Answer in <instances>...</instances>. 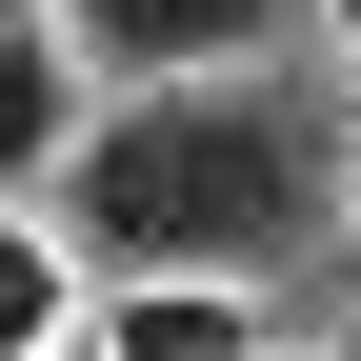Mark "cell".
<instances>
[{"label":"cell","mask_w":361,"mask_h":361,"mask_svg":"<svg viewBox=\"0 0 361 361\" xmlns=\"http://www.w3.org/2000/svg\"><path fill=\"white\" fill-rule=\"evenodd\" d=\"M341 161L322 121L281 101V80H161V101H101L61 161V241L101 261V281H261V261H301L341 221Z\"/></svg>","instance_id":"1"},{"label":"cell","mask_w":361,"mask_h":361,"mask_svg":"<svg viewBox=\"0 0 361 361\" xmlns=\"http://www.w3.org/2000/svg\"><path fill=\"white\" fill-rule=\"evenodd\" d=\"M80 80L161 101V80H281V40H322V0H61Z\"/></svg>","instance_id":"2"},{"label":"cell","mask_w":361,"mask_h":361,"mask_svg":"<svg viewBox=\"0 0 361 361\" xmlns=\"http://www.w3.org/2000/svg\"><path fill=\"white\" fill-rule=\"evenodd\" d=\"M80 121H101V80H80V40H61V20H0V201H61Z\"/></svg>","instance_id":"3"},{"label":"cell","mask_w":361,"mask_h":361,"mask_svg":"<svg viewBox=\"0 0 361 361\" xmlns=\"http://www.w3.org/2000/svg\"><path fill=\"white\" fill-rule=\"evenodd\" d=\"M80 361H261V281H101Z\"/></svg>","instance_id":"4"},{"label":"cell","mask_w":361,"mask_h":361,"mask_svg":"<svg viewBox=\"0 0 361 361\" xmlns=\"http://www.w3.org/2000/svg\"><path fill=\"white\" fill-rule=\"evenodd\" d=\"M80 301H101V281H80V241H61L40 201H0V361H61Z\"/></svg>","instance_id":"5"},{"label":"cell","mask_w":361,"mask_h":361,"mask_svg":"<svg viewBox=\"0 0 361 361\" xmlns=\"http://www.w3.org/2000/svg\"><path fill=\"white\" fill-rule=\"evenodd\" d=\"M322 40H341V61H361V0H322Z\"/></svg>","instance_id":"6"},{"label":"cell","mask_w":361,"mask_h":361,"mask_svg":"<svg viewBox=\"0 0 361 361\" xmlns=\"http://www.w3.org/2000/svg\"><path fill=\"white\" fill-rule=\"evenodd\" d=\"M341 241H361V161H341Z\"/></svg>","instance_id":"7"},{"label":"cell","mask_w":361,"mask_h":361,"mask_svg":"<svg viewBox=\"0 0 361 361\" xmlns=\"http://www.w3.org/2000/svg\"><path fill=\"white\" fill-rule=\"evenodd\" d=\"M0 20H61V0H0Z\"/></svg>","instance_id":"8"},{"label":"cell","mask_w":361,"mask_h":361,"mask_svg":"<svg viewBox=\"0 0 361 361\" xmlns=\"http://www.w3.org/2000/svg\"><path fill=\"white\" fill-rule=\"evenodd\" d=\"M341 361H361V301H341Z\"/></svg>","instance_id":"9"},{"label":"cell","mask_w":361,"mask_h":361,"mask_svg":"<svg viewBox=\"0 0 361 361\" xmlns=\"http://www.w3.org/2000/svg\"><path fill=\"white\" fill-rule=\"evenodd\" d=\"M61 361H80V341H61Z\"/></svg>","instance_id":"10"}]
</instances>
